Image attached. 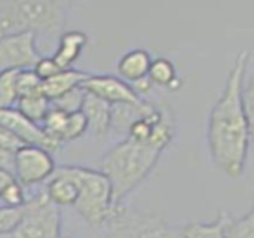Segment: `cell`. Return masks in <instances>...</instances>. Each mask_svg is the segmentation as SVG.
Masks as SVG:
<instances>
[{
    "label": "cell",
    "instance_id": "obj_28",
    "mask_svg": "<svg viewBox=\"0 0 254 238\" xmlns=\"http://www.w3.org/2000/svg\"><path fill=\"white\" fill-rule=\"evenodd\" d=\"M12 165H13V152L0 148V168L12 171Z\"/></svg>",
    "mask_w": 254,
    "mask_h": 238
},
{
    "label": "cell",
    "instance_id": "obj_22",
    "mask_svg": "<svg viewBox=\"0 0 254 238\" xmlns=\"http://www.w3.org/2000/svg\"><path fill=\"white\" fill-rule=\"evenodd\" d=\"M42 80L36 76L33 69H24L19 70L16 75V91H18V98L24 95H31L42 92L40 91Z\"/></svg>",
    "mask_w": 254,
    "mask_h": 238
},
{
    "label": "cell",
    "instance_id": "obj_9",
    "mask_svg": "<svg viewBox=\"0 0 254 238\" xmlns=\"http://www.w3.org/2000/svg\"><path fill=\"white\" fill-rule=\"evenodd\" d=\"M80 86L85 92L95 95L112 106L138 104L144 100L132 89L128 82L110 75H88Z\"/></svg>",
    "mask_w": 254,
    "mask_h": 238
},
{
    "label": "cell",
    "instance_id": "obj_3",
    "mask_svg": "<svg viewBox=\"0 0 254 238\" xmlns=\"http://www.w3.org/2000/svg\"><path fill=\"white\" fill-rule=\"evenodd\" d=\"M70 3L52 0H13L0 9V39L31 33L48 39L63 34Z\"/></svg>",
    "mask_w": 254,
    "mask_h": 238
},
{
    "label": "cell",
    "instance_id": "obj_12",
    "mask_svg": "<svg viewBox=\"0 0 254 238\" xmlns=\"http://www.w3.org/2000/svg\"><path fill=\"white\" fill-rule=\"evenodd\" d=\"M80 112L85 115V118L88 121V130H91L95 137L103 139L110 133L112 104L86 92Z\"/></svg>",
    "mask_w": 254,
    "mask_h": 238
},
{
    "label": "cell",
    "instance_id": "obj_8",
    "mask_svg": "<svg viewBox=\"0 0 254 238\" xmlns=\"http://www.w3.org/2000/svg\"><path fill=\"white\" fill-rule=\"evenodd\" d=\"M37 39L31 33L10 34L0 39V73L33 69L39 61Z\"/></svg>",
    "mask_w": 254,
    "mask_h": 238
},
{
    "label": "cell",
    "instance_id": "obj_15",
    "mask_svg": "<svg viewBox=\"0 0 254 238\" xmlns=\"http://www.w3.org/2000/svg\"><path fill=\"white\" fill-rule=\"evenodd\" d=\"M150 64H152L150 54L141 48H137L121 57L118 63V73L121 75L122 80L132 83L147 76Z\"/></svg>",
    "mask_w": 254,
    "mask_h": 238
},
{
    "label": "cell",
    "instance_id": "obj_23",
    "mask_svg": "<svg viewBox=\"0 0 254 238\" xmlns=\"http://www.w3.org/2000/svg\"><path fill=\"white\" fill-rule=\"evenodd\" d=\"M22 206L21 207H7L0 206V237L12 233L22 219Z\"/></svg>",
    "mask_w": 254,
    "mask_h": 238
},
{
    "label": "cell",
    "instance_id": "obj_21",
    "mask_svg": "<svg viewBox=\"0 0 254 238\" xmlns=\"http://www.w3.org/2000/svg\"><path fill=\"white\" fill-rule=\"evenodd\" d=\"M85 91L82 89V86H77L74 89H71L70 92L61 95L60 98L51 101V107L64 110L67 113H73V112H79L82 109V103L85 98Z\"/></svg>",
    "mask_w": 254,
    "mask_h": 238
},
{
    "label": "cell",
    "instance_id": "obj_10",
    "mask_svg": "<svg viewBox=\"0 0 254 238\" xmlns=\"http://www.w3.org/2000/svg\"><path fill=\"white\" fill-rule=\"evenodd\" d=\"M0 128L19 139L24 145H36L49 152L61 148L45 134L40 125L25 119L15 107H0Z\"/></svg>",
    "mask_w": 254,
    "mask_h": 238
},
{
    "label": "cell",
    "instance_id": "obj_29",
    "mask_svg": "<svg viewBox=\"0 0 254 238\" xmlns=\"http://www.w3.org/2000/svg\"><path fill=\"white\" fill-rule=\"evenodd\" d=\"M15 180L12 171L9 170H4V168H0V194Z\"/></svg>",
    "mask_w": 254,
    "mask_h": 238
},
{
    "label": "cell",
    "instance_id": "obj_2",
    "mask_svg": "<svg viewBox=\"0 0 254 238\" xmlns=\"http://www.w3.org/2000/svg\"><path fill=\"white\" fill-rule=\"evenodd\" d=\"M165 149L155 142L125 137L103 154L98 162L100 171L109 179L118 206L147 179Z\"/></svg>",
    "mask_w": 254,
    "mask_h": 238
},
{
    "label": "cell",
    "instance_id": "obj_5",
    "mask_svg": "<svg viewBox=\"0 0 254 238\" xmlns=\"http://www.w3.org/2000/svg\"><path fill=\"white\" fill-rule=\"evenodd\" d=\"M106 227L109 238H183V227L171 225L156 213L122 204Z\"/></svg>",
    "mask_w": 254,
    "mask_h": 238
},
{
    "label": "cell",
    "instance_id": "obj_17",
    "mask_svg": "<svg viewBox=\"0 0 254 238\" xmlns=\"http://www.w3.org/2000/svg\"><path fill=\"white\" fill-rule=\"evenodd\" d=\"M229 213L220 212L211 222H190L183 227V238H223Z\"/></svg>",
    "mask_w": 254,
    "mask_h": 238
},
{
    "label": "cell",
    "instance_id": "obj_14",
    "mask_svg": "<svg viewBox=\"0 0 254 238\" xmlns=\"http://www.w3.org/2000/svg\"><path fill=\"white\" fill-rule=\"evenodd\" d=\"M86 42L88 37L83 31H65L58 37V48L51 58L61 70L71 69L73 63L79 58Z\"/></svg>",
    "mask_w": 254,
    "mask_h": 238
},
{
    "label": "cell",
    "instance_id": "obj_6",
    "mask_svg": "<svg viewBox=\"0 0 254 238\" xmlns=\"http://www.w3.org/2000/svg\"><path fill=\"white\" fill-rule=\"evenodd\" d=\"M18 227L0 238H61V210L43 192L27 198Z\"/></svg>",
    "mask_w": 254,
    "mask_h": 238
},
{
    "label": "cell",
    "instance_id": "obj_24",
    "mask_svg": "<svg viewBox=\"0 0 254 238\" xmlns=\"http://www.w3.org/2000/svg\"><path fill=\"white\" fill-rule=\"evenodd\" d=\"M27 197L24 192V186H21L16 180H13L1 194H0V203L7 207H21L24 206Z\"/></svg>",
    "mask_w": 254,
    "mask_h": 238
},
{
    "label": "cell",
    "instance_id": "obj_11",
    "mask_svg": "<svg viewBox=\"0 0 254 238\" xmlns=\"http://www.w3.org/2000/svg\"><path fill=\"white\" fill-rule=\"evenodd\" d=\"M45 194L58 207H73L79 197V188L65 167H60L49 177Z\"/></svg>",
    "mask_w": 254,
    "mask_h": 238
},
{
    "label": "cell",
    "instance_id": "obj_4",
    "mask_svg": "<svg viewBox=\"0 0 254 238\" xmlns=\"http://www.w3.org/2000/svg\"><path fill=\"white\" fill-rule=\"evenodd\" d=\"M64 167L74 177L79 188V197L73 206L76 213L91 227H106L121 206L113 200L112 185L106 174L80 165Z\"/></svg>",
    "mask_w": 254,
    "mask_h": 238
},
{
    "label": "cell",
    "instance_id": "obj_1",
    "mask_svg": "<svg viewBox=\"0 0 254 238\" xmlns=\"http://www.w3.org/2000/svg\"><path fill=\"white\" fill-rule=\"evenodd\" d=\"M249 64L250 52L240 51L208 119L211 159L217 170L232 180H238L246 171L253 136V112L246 106L243 94Z\"/></svg>",
    "mask_w": 254,
    "mask_h": 238
},
{
    "label": "cell",
    "instance_id": "obj_26",
    "mask_svg": "<svg viewBox=\"0 0 254 238\" xmlns=\"http://www.w3.org/2000/svg\"><path fill=\"white\" fill-rule=\"evenodd\" d=\"M24 143L19 140V139H16L15 136H12L10 133H7L6 130H3V128H0V148H4V149H7V151H12V152H15L19 146H22Z\"/></svg>",
    "mask_w": 254,
    "mask_h": 238
},
{
    "label": "cell",
    "instance_id": "obj_20",
    "mask_svg": "<svg viewBox=\"0 0 254 238\" xmlns=\"http://www.w3.org/2000/svg\"><path fill=\"white\" fill-rule=\"evenodd\" d=\"M19 70H7L0 73V107H15L18 100L16 75Z\"/></svg>",
    "mask_w": 254,
    "mask_h": 238
},
{
    "label": "cell",
    "instance_id": "obj_13",
    "mask_svg": "<svg viewBox=\"0 0 254 238\" xmlns=\"http://www.w3.org/2000/svg\"><path fill=\"white\" fill-rule=\"evenodd\" d=\"M86 78H88V73L82 70H76V69L60 70L52 78L42 82L40 91L49 101H54L60 98L61 95L70 92L71 89L80 86Z\"/></svg>",
    "mask_w": 254,
    "mask_h": 238
},
{
    "label": "cell",
    "instance_id": "obj_25",
    "mask_svg": "<svg viewBox=\"0 0 254 238\" xmlns=\"http://www.w3.org/2000/svg\"><path fill=\"white\" fill-rule=\"evenodd\" d=\"M61 69L54 63V60L51 57H40L39 61L33 66V72L36 73V76L43 82L49 78H52L55 73H58Z\"/></svg>",
    "mask_w": 254,
    "mask_h": 238
},
{
    "label": "cell",
    "instance_id": "obj_18",
    "mask_svg": "<svg viewBox=\"0 0 254 238\" xmlns=\"http://www.w3.org/2000/svg\"><path fill=\"white\" fill-rule=\"evenodd\" d=\"M147 78L150 79L152 85L158 86H171L177 82L176 79V67L174 64L167 58H156L152 60V64L149 67Z\"/></svg>",
    "mask_w": 254,
    "mask_h": 238
},
{
    "label": "cell",
    "instance_id": "obj_16",
    "mask_svg": "<svg viewBox=\"0 0 254 238\" xmlns=\"http://www.w3.org/2000/svg\"><path fill=\"white\" fill-rule=\"evenodd\" d=\"M15 109L30 122L40 125L51 109V101L42 92H37V94L19 97L16 100Z\"/></svg>",
    "mask_w": 254,
    "mask_h": 238
},
{
    "label": "cell",
    "instance_id": "obj_19",
    "mask_svg": "<svg viewBox=\"0 0 254 238\" xmlns=\"http://www.w3.org/2000/svg\"><path fill=\"white\" fill-rule=\"evenodd\" d=\"M223 238H254V213L250 210L241 218H234L229 215Z\"/></svg>",
    "mask_w": 254,
    "mask_h": 238
},
{
    "label": "cell",
    "instance_id": "obj_7",
    "mask_svg": "<svg viewBox=\"0 0 254 238\" xmlns=\"http://www.w3.org/2000/svg\"><path fill=\"white\" fill-rule=\"evenodd\" d=\"M57 170L52 154L36 145H22L13 152L12 174L21 186H34Z\"/></svg>",
    "mask_w": 254,
    "mask_h": 238
},
{
    "label": "cell",
    "instance_id": "obj_27",
    "mask_svg": "<svg viewBox=\"0 0 254 238\" xmlns=\"http://www.w3.org/2000/svg\"><path fill=\"white\" fill-rule=\"evenodd\" d=\"M131 86H132V89L141 97V94H146V92H149L150 89H152V82H150V79L146 76V78H141V79H138V80H135V82H132V83H129Z\"/></svg>",
    "mask_w": 254,
    "mask_h": 238
}]
</instances>
